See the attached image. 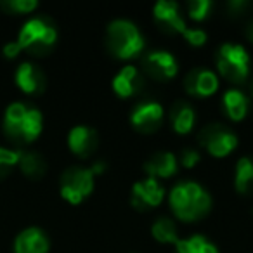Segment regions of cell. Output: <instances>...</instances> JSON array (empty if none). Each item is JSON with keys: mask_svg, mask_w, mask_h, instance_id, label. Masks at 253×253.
Wrapping results in <instances>:
<instances>
[{"mask_svg": "<svg viewBox=\"0 0 253 253\" xmlns=\"http://www.w3.org/2000/svg\"><path fill=\"white\" fill-rule=\"evenodd\" d=\"M169 203L175 217L184 222H196L211 210L210 193L193 180L177 182L169 193Z\"/></svg>", "mask_w": 253, "mask_h": 253, "instance_id": "1", "label": "cell"}, {"mask_svg": "<svg viewBox=\"0 0 253 253\" xmlns=\"http://www.w3.org/2000/svg\"><path fill=\"white\" fill-rule=\"evenodd\" d=\"M43 128V116L37 108L25 102H12L4 115V132L16 144L33 142Z\"/></svg>", "mask_w": 253, "mask_h": 253, "instance_id": "2", "label": "cell"}, {"mask_svg": "<svg viewBox=\"0 0 253 253\" xmlns=\"http://www.w3.org/2000/svg\"><path fill=\"white\" fill-rule=\"evenodd\" d=\"M106 47L115 57L128 61L141 56L146 40L135 23L128 19H115L106 28Z\"/></svg>", "mask_w": 253, "mask_h": 253, "instance_id": "3", "label": "cell"}, {"mask_svg": "<svg viewBox=\"0 0 253 253\" xmlns=\"http://www.w3.org/2000/svg\"><path fill=\"white\" fill-rule=\"evenodd\" d=\"M21 50L33 56H45L54 49L57 42V30L54 23L47 18H32L23 25L18 40Z\"/></svg>", "mask_w": 253, "mask_h": 253, "instance_id": "4", "label": "cell"}, {"mask_svg": "<svg viewBox=\"0 0 253 253\" xmlns=\"http://www.w3.org/2000/svg\"><path fill=\"white\" fill-rule=\"evenodd\" d=\"M250 54L241 43H224L217 52V70L231 84H243L250 77Z\"/></svg>", "mask_w": 253, "mask_h": 253, "instance_id": "5", "label": "cell"}, {"mask_svg": "<svg viewBox=\"0 0 253 253\" xmlns=\"http://www.w3.org/2000/svg\"><path fill=\"white\" fill-rule=\"evenodd\" d=\"M94 172L85 167L73 165L66 169L61 175L59 180V191L61 196L71 205H80L85 198H88L94 191L95 180Z\"/></svg>", "mask_w": 253, "mask_h": 253, "instance_id": "6", "label": "cell"}, {"mask_svg": "<svg viewBox=\"0 0 253 253\" xmlns=\"http://www.w3.org/2000/svg\"><path fill=\"white\" fill-rule=\"evenodd\" d=\"M200 146L213 158H225L238 148V135L224 123H208L198 134Z\"/></svg>", "mask_w": 253, "mask_h": 253, "instance_id": "7", "label": "cell"}, {"mask_svg": "<svg viewBox=\"0 0 253 253\" xmlns=\"http://www.w3.org/2000/svg\"><path fill=\"white\" fill-rule=\"evenodd\" d=\"M165 200V189L156 179L146 177L132 186L130 191V205L139 211H148L151 208L162 205Z\"/></svg>", "mask_w": 253, "mask_h": 253, "instance_id": "8", "label": "cell"}, {"mask_svg": "<svg viewBox=\"0 0 253 253\" xmlns=\"http://www.w3.org/2000/svg\"><path fill=\"white\" fill-rule=\"evenodd\" d=\"M163 118H165L163 106L156 101H146L134 108L130 115V123L141 134H155L162 128Z\"/></svg>", "mask_w": 253, "mask_h": 253, "instance_id": "9", "label": "cell"}, {"mask_svg": "<svg viewBox=\"0 0 253 253\" xmlns=\"http://www.w3.org/2000/svg\"><path fill=\"white\" fill-rule=\"evenodd\" d=\"M142 68L151 78L160 82L172 80L179 73V63L175 56L169 50H153L142 59Z\"/></svg>", "mask_w": 253, "mask_h": 253, "instance_id": "10", "label": "cell"}, {"mask_svg": "<svg viewBox=\"0 0 253 253\" xmlns=\"http://www.w3.org/2000/svg\"><path fill=\"white\" fill-rule=\"evenodd\" d=\"M153 18L156 25L167 33L182 35L187 30V25L180 14V7L173 0H160L153 7Z\"/></svg>", "mask_w": 253, "mask_h": 253, "instance_id": "11", "label": "cell"}, {"mask_svg": "<svg viewBox=\"0 0 253 253\" xmlns=\"http://www.w3.org/2000/svg\"><path fill=\"white\" fill-rule=\"evenodd\" d=\"M184 88L193 97H210L218 90V77L208 68H193L184 78Z\"/></svg>", "mask_w": 253, "mask_h": 253, "instance_id": "12", "label": "cell"}, {"mask_svg": "<svg viewBox=\"0 0 253 253\" xmlns=\"http://www.w3.org/2000/svg\"><path fill=\"white\" fill-rule=\"evenodd\" d=\"M68 148L78 158H90L99 148V134L88 125L73 126L68 134Z\"/></svg>", "mask_w": 253, "mask_h": 253, "instance_id": "13", "label": "cell"}, {"mask_svg": "<svg viewBox=\"0 0 253 253\" xmlns=\"http://www.w3.org/2000/svg\"><path fill=\"white\" fill-rule=\"evenodd\" d=\"M113 92L120 99H128L137 95L144 88V77L135 66H123L118 73L115 75L111 82Z\"/></svg>", "mask_w": 253, "mask_h": 253, "instance_id": "14", "label": "cell"}, {"mask_svg": "<svg viewBox=\"0 0 253 253\" xmlns=\"http://www.w3.org/2000/svg\"><path fill=\"white\" fill-rule=\"evenodd\" d=\"M14 80L25 94H42L47 87V77L42 68L33 63H21L16 70Z\"/></svg>", "mask_w": 253, "mask_h": 253, "instance_id": "15", "label": "cell"}, {"mask_svg": "<svg viewBox=\"0 0 253 253\" xmlns=\"http://www.w3.org/2000/svg\"><path fill=\"white\" fill-rule=\"evenodd\" d=\"M179 170V160L173 153L169 151H158L153 156H149L144 163V172L151 179H170L175 175Z\"/></svg>", "mask_w": 253, "mask_h": 253, "instance_id": "16", "label": "cell"}, {"mask_svg": "<svg viewBox=\"0 0 253 253\" xmlns=\"http://www.w3.org/2000/svg\"><path fill=\"white\" fill-rule=\"evenodd\" d=\"M49 246V238L42 229L28 227L16 236L14 253H47Z\"/></svg>", "mask_w": 253, "mask_h": 253, "instance_id": "17", "label": "cell"}, {"mask_svg": "<svg viewBox=\"0 0 253 253\" xmlns=\"http://www.w3.org/2000/svg\"><path fill=\"white\" fill-rule=\"evenodd\" d=\"M170 125L180 135L189 134L196 123V113L194 108L186 101H175L170 108Z\"/></svg>", "mask_w": 253, "mask_h": 253, "instance_id": "18", "label": "cell"}, {"mask_svg": "<svg viewBox=\"0 0 253 253\" xmlns=\"http://www.w3.org/2000/svg\"><path fill=\"white\" fill-rule=\"evenodd\" d=\"M222 106L224 111L232 122H241L245 120V116L248 115L250 109V99L246 97V94L239 88H229L224 92L222 97Z\"/></svg>", "mask_w": 253, "mask_h": 253, "instance_id": "19", "label": "cell"}, {"mask_svg": "<svg viewBox=\"0 0 253 253\" xmlns=\"http://www.w3.org/2000/svg\"><path fill=\"white\" fill-rule=\"evenodd\" d=\"M19 169L26 177L33 180H39L45 175L47 162L40 153L37 151H21L19 153Z\"/></svg>", "mask_w": 253, "mask_h": 253, "instance_id": "20", "label": "cell"}, {"mask_svg": "<svg viewBox=\"0 0 253 253\" xmlns=\"http://www.w3.org/2000/svg\"><path fill=\"white\" fill-rule=\"evenodd\" d=\"M234 187L239 194L253 193V160L248 156H241L236 163Z\"/></svg>", "mask_w": 253, "mask_h": 253, "instance_id": "21", "label": "cell"}, {"mask_svg": "<svg viewBox=\"0 0 253 253\" xmlns=\"http://www.w3.org/2000/svg\"><path fill=\"white\" fill-rule=\"evenodd\" d=\"M175 253H218V250L205 236L194 234L187 239H179L175 243Z\"/></svg>", "mask_w": 253, "mask_h": 253, "instance_id": "22", "label": "cell"}, {"mask_svg": "<svg viewBox=\"0 0 253 253\" xmlns=\"http://www.w3.org/2000/svg\"><path fill=\"white\" fill-rule=\"evenodd\" d=\"M151 234L153 238L158 243H163V245H175L179 241V234H177V227L173 224L172 218L167 217H160L155 220V224L151 225Z\"/></svg>", "mask_w": 253, "mask_h": 253, "instance_id": "23", "label": "cell"}, {"mask_svg": "<svg viewBox=\"0 0 253 253\" xmlns=\"http://www.w3.org/2000/svg\"><path fill=\"white\" fill-rule=\"evenodd\" d=\"M213 4L210 0H191L187 4V14L193 21H205L210 16Z\"/></svg>", "mask_w": 253, "mask_h": 253, "instance_id": "24", "label": "cell"}, {"mask_svg": "<svg viewBox=\"0 0 253 253\" xmlns=\"http://www.w3.org/2000/svg\"><path fill=\"white\" fill-rule=\"evenodd\" d=\"M19 153L21 151L0 148V179H4L5 175H9V172L19 163Z\"/></svg>", "mask_w": 253, "mask_h": 253, "instance_id": "25", "label": "cell"}, {"mask_svg": "<svg viewBox=\"0 0 253 253\" xmlns=\"http://www.w3.org/2000/svg\"><path fill=\"white\" fill-rule=\"evenodd\" d=\"M2 9L7 12H16V14H28V12L35 11L39 7L37 0H5L2 2Z\"/></svg>", "mask_w": 253, "mask_h": 253, "instance_id": "26", "label": "cell"}, {"mask_svg": "<svg viewBox=\"0 0 253 253\" xmlns=\"http://www.w3.org/2000/svg\"><path fill=\"white\" fill-rule=\"evenodd\" d=\"M182 37L186 39V42L193 47H203L208 40L207 32L201 28H187L186 32L182 33Z\"/></svg>", "mask_w": 253, "mask_h": 253, "instance_id": "27", "label": "cell"}, {"mask_svg": "<svg viewBox=\"0 0 253 253\" xmlns=\"http://www.w3.org/2000/svg\"><path fill=\"white\" fill-rule=\"evenodd\" d=\"M177 160H179L180 167L191 170L201 162V155H200V151H198V149L187 148V149H182V153H180V158H177Z\"/></svg>", "mask_w": 253, "mask_h": 253, "instance_id": "28", "label": "cell"}, {"mask_svg": "<svg viewBox=\"0 0 253 253\" xmlns=\"http://www.w3.org/2000/svg\"><path fill=\"white\" fill-rule=\"evenodd\" d=\"M19 52H21V47H19L18 42H9V43H5V45H4V56L9 57V59L19 56Z\"/></svg>", "mask_w": 253, "mask_h": 253, "instance_id": "29", "label": "cell"}, {"mask_svg": "<svg viewBox=\"0 0 253 253\" xmlns=\"http://www.w3.org/2000/svg\"><path fill=\"white\" fill-rule=\"evenodd\" d=\"M90 170L94 172V175H99V173H102L106 170V162H102V160H99V162H95L94 165L90 167Z\"/></svg>", "mask_w": 253, "mask_h": 253, "instance_id": "30", "label": "cell"}, {"mask_svg": "<svg viewBox=\"0 0 253 253\" xmlns=\"http://www.w3.org/2000/svg\"><path fill=\"white\" fill-rule=\"evenodd\" d=\"M246 39L253 43V19L248 23V26H246Z\"/></svg>", "mask_w": 253, "mask_h": 253, "instance_id": "31", "label": "cell"}, {"mask_svg": "<svg viewBox=\"0 0 253 253\" xmlns=\"http://www.w3.org/2000/svg\"><path fill=\"white\" fill-rule=\"evenodd\" d=\"M250 88H252V95H253V80H252V87H250Z\"/></svg>", "mask_w": 253, "mask_h": 253, "instance_id": "32", "label": "cell"}]
</instances>
